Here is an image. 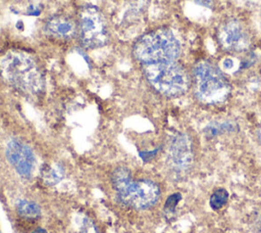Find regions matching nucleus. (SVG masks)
Instances as JSON below:
<instances>
[{
  "label": "nucleus",
  "instance_id": "1",
  "mask_svg": "<svg viewBox=\"0 0 261 233\" xmlns=\"http://www.w3.org/2000/svg\"><path fill=\"white\" fill-rule=\"evenodd\" d=\"M0 76L27 95H38L45 87V77L37 60L28 52L11 49L0 56Z\"/></svg>",
  "mask_w": 261,
  "mask_h": 233
},
{
  "label": "nucleus",
  "instance_id": "2",
  "mask_svg": "<svg viewBox=\"0 0 261 233\" xmlns=\"http://www.w3.org/2000/svg\"><path fill=\"white\" fill-rule=\"evenodd\" d=\"M133 54L143 64L175 61L180 54V44L170 30L156 29L138 38Z\"/></svg>",
  "mask_w": 261,
  "mask_h": 233
},
{
  "label": "nucleus",
  "instance_id": "3",
  "mask_svg": "<svg viewBox=\"0 0 261 233\" xmlns=\"http://www.w3.org/2000/svg\"><path fill=\"white\" fill-rule=\"evenodd\" d=\"M111 183L120 201L128 206L144 209L154 205L160 196L158 185L150 180L132 179L127 168H117L111 176Z\"/></svg>",
  "mask_w": 261,
  "mask_h": 233
},
{
  "label": "nucleus",
  "instance_id": "4",
  "mask_svg": "<svg viewBox=\"0 0 261 233\" xmlns=\"http://www.w3.org/2000/svg\"><path fill=\"white\" fill-rule=\"evenodd\" d=\"M192 76L195 95L202 103L219 104L227 99L230 93L229 82L212 61L203 59L195 63Z\"/></svg>",
  "mask_w": 261,
  "mask_h": 233
},
{
  "label": "nucleus",
  "instance_id": "5",
  "mask_svg": "<svg viewBox=\"0 0 261 233\" xmlns=\"http://www.w3.org/2000/svg\"><path fill=\"white\" fill-rule=\"evenodd\" d=\"M143 71L149 84L167 97L185 94L192 84V78L186 67L176 61L144 64Z\"/></svg>",
  "mask_w": 261,
  "mask_h": 233
},
{
  "label": "nucleus",
  "instance_id": "6",
  "mask_svg": "<svg viewBox=\"0 0 261 233\" xmlns=\"http://www.w3.org/2000/svg\"><path fill=\"white\" fill-rule=\"evenodd\" d=\"M77 33L85 48L95 49L107 44L109 33L106 20L97 6L87 4L81 7L77 15Z\"/></svg>",
  "mask_w": 261,
  "mask_h": 233
},
{
  "label": "nucleus",
  "instance_id": "7",
  "mask_svg": "<svg viewBox=\"0 0 261 233\" xmlns=\"http://www.w3.org/2000/svg\"><path fill=\"white\" fill-rule=\"evenodd\" d=\"M219 46L228 52L243 53L250 49L252 36L246 25L238 18H227L222 21L216 33Z\"/></svg>",
  "mask_w": 261,
  "mask_h": 233
},
{
  "label": "nucleus",
  "instance_id": "8",
  "mask_svg": "<svg viewBox=\"0 0 261 233\" xmlns=\"http://www.w3.org/2000/svg\"><path fill=\"white\" fill-rule=\"evenodd\" d=\"M167 159L171 169L177 173L187 171L194 159L193 142L186 133H177L170 139Z\"/></svg>",
  "mask_w": 261,
  "mask_h": 233
},
{
  "label": "nucleus",
  "instance_id": "9",
  "mask_svg": "<svg viewBox=\"0 0 261 233\" xmlns=\"http://www.w3.org/2000/svg\"><path fill=\"white\" fill-rule=\"evenodd\" d=\"M6 156L18 175L30 178L36 167V157L32 149L23 142L12 139L6 147Z\"/></svg>",
  "mask_w": 261,
  "mask_h": 233
},
{
  "label": "nucleus",
  "instance_id": "10",
  "mask_svg": "<svg viewBox=\"0 0 261 233\" xmlns=\"http://www.w3.org/2000/svg\"><path fill=\"white\" fill-rule=\"evenodd\" d=\"M46 33L56 39L70 40L77 33V24L66 15H53L46 20Z\"/></svg>",
  "mask_w": 261,
  "mask_h": 233
},
{
  "label": "nucleus",
  "instance_id": "11",
  "mask_svg": "<svg viewBox=\"0 0 261 233\" xmlns=\"http://www.w3.org/2000/svg\"><path fill=\"white\" fill-rule=\"evenodd\" d=\"M64 176V171L59 165L45 166L41 171V177L43 181L48 185L57 184L62 180Z\"/></svg>",
  "mask_w": 261,
  "mask_h": 233
},
{
  "label": "nucleus",
  "instance_id": "12",
  "mask_svg": "<svg viewBox=\"0 0 261 233\" xmlns=\"http://www.w3.org/2000/svg\"><path fill=\"white\" fill-rule=\"evenodd\" d=\"M16 209L20 216L27 219H37L41 216V208L34 201L24 199L19 200L16 205Z\"/></svg>",
  "mask_w": 261,
  "mask_h": 233
},
{
  "label": "nucleus",
  "instance_id": "13",
  "mask_svg": "<svg viewBox=\"0 0 261 233\" xmlns=\"http://www.w3.org/2000/svg\"><path fill=\"white\" fill-rule=\"evenodd\" d=\"M237 125L232 122H222V123H212L208 125L204 132L208 137H214L222 133L233 132L237 129Z\"/></svg>",
  "mask_w": 261,
  "mask_h": 233
},
{
  "label": "nucleus",
  "instance_id": "14",
  "mask_svg": "<svg viewBox=\"0 0 261 233\" xmlns=\"http://www.w3.org/2000/svg\"><path fill=\"white\" fill-rule=\"evenodd\" d=\"M228 199V193L224 189H217L213 192V194L210 197V206L217 211L220 209L227 201Z\"/></svg>",
  "mask_w": 261,
  "mask_h": 233
},
{
  "label": "nucleus",
  "instance_id": "15",
  "mask_svg": "<svg viewBox=\"0 0 261 233\" xmlns=\"http://www.w3.org/2000/svg\"><path fill=\"white\" fill-rule=\"evenodd\" d=\"M180 198H181V196H180L179 193H173V194H171V195L166 199V202H165V205H164L165 211H167V212H172V211L175 208V206H176V204L178 203V201L180 200Z\"/></svg>",
  "mask_w": 261,
  "mask_h": 233
},
{
  "label": "nucleus",
  "instance_id": "16",
  "mask_svg": "<svg viewBox=\"0 0 261 233\" xmlns=\"http://www.w3.org/2000/svg\"><path fill=\"white\" fill-rule=\"evenodd\" d=\"M80 233H98V231L96 229L95 224L89 218H85L83 220Z\"/></svg>",
  "mask_w": 261,
  "mask_h": 233
},
{
  "label": "nucleus",
  "instance_id": "17",
  "mask_svg": "<svg viewBox=\"0 0 261 233\" xmlns=\"http://www.w3.org/2000/svg\"><path fill=\"white\" fill-rule=\"evenodd\" d=\"M192 1H194L195 3H197L199 5L209 7V8H211L213 6V0H192Z\"/></svg>",
  "mask_w": 261,
  "mask_h": 233
},
{
  "label": "nucleus",
  "instance_id": "18",
  "mask_svg": "<svg viewBox=\"0 0 261 233\" xmlns=\"http://www.w3.org/2000/svg\"><path fill=\"white\" fill-rule=\"evenodd\" d=\"M255 229L257 233H261V212L258 214L255 220Z\"/></svg>",
  "mask_w": 261,
  "mask_h": 233
},
{
  "label": "nucleus",
  "instance_id": "19",
  "mask_svg": "<svg viewBox=\"0 0 261 233\" xmlns=\"http://www.w3.org/2000/svg\"><path fill=\"white\" fill-rule=\"evenodd\" d=\"M32 233H47V231L45 229H42V228H38L36 230H34Z\"/></svg>",
  "mask_w": 261,
  "mask_h": 233
},
{
  "label": "nucleus",
  "instance_id": "20",
  "mask_svg": "<svg viewBox=\"0 0 261 233\" xmlns=\"http://www.w3.org/2000/svg\"><path fill=\"white\" fill-rule=\"evenodd\" d=\"M257 137H258V140H259V142H260V144H261V125H260V127L258 128V131H257Z\"/></svg>",
  "mask_w": 261,
  "mask_h": 233
},
{
  "label": "nucleus",
  "instance_id": "21",
  "mask_svg": "<svg viewBox=\"0 0 261 233\" xmlns=\"http://www.w3.org/2000/svg\"><path fill=\"white\" fill-rule=\"evenodd\" d=\"M0 233H1V232H0Z\"/></svg>",
  "mask_w": 261,
  "mask_h": 233
}]
</instances>
